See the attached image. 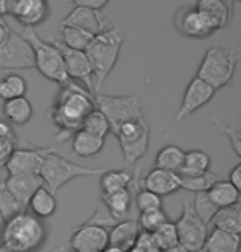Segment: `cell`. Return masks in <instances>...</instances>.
<instances>
[{
    "label": "cell",
    "instance_id": "54",
    "mask_svg": "<svg viewBox=\"0 0 241 252\" xmlns=\"http://www.w3.org/2000/svg\"><path fill=\"white\" fill-rule=\"evenodd\" d=\"M233 2H238V0H233Z\"/></svg>",
    "mask_w": 241,
    "mask_h": 252
},
{
    "label": "cell",
    "instance_id": "31",
    "mask_svg": "<svg viewBox=\"0 0 241 252\" xmlns=\"http://www.w3.org/2000/svg\"><path fill=\"white\" fill-rule=\"evenodd\" d=\"M211 158L207 152L203 150H190L185 152L183 157V165L178 175H200L210 170Z\"/></svg>",
    "mask_w": 241,
    "mask_h": 252
},
{
    "label": "cell",
    "instance_id": "52",
    "mask_svg": "<svg viewBox=\"0 0 241 252\" xmlns=\"http://www.w3.org/2000/svg\"><path fill=\"white\" fill-rule=\"evenodd\" d=\"M58 252H71V251H69L68 247H60V249H58Z\"/></svg>",
    "mask_w": 241,
    "mask_h": 252
},
{
    "label": "cell",
    "instance_id": "22",
    "mask_svg": "<svg viewBox=\"0 0 241 252\" xmlns=\"http://www.w3.org/2000/svg\"><path fill=\"white\" fill-rule=\"evenodd\" d=\"M195 8H198L203 15L213 23L216 32L225 28L233 17V8L223 0H197Z\"/></svg>",
    "mask_w": 241,
    "mask_h": 252
},
{
    "label": "cell",
    "instance_id": "47",
    "mask_svg": "<svg viewBox=\"0 0 241 252\" xmlns=\"http://www.w3.org/2000/svg\"><path fill=\"white\" fill-rule=\"evenodd\" d=\"M228 182H230L231 185H233V187H235L236 189H240V191H241V165H240V163L236 165L233 170H231Z\"/></svg>",
    "mask_w": 241,
    "mask_h": 252
},
{
    "label": "cell",
    "instance_id": "32",
    "mask_svg": "<svg viewBox=\"0 0 241 252\" xmlns=\"http://www.w3.org/2000/svg\"><path fill=\"white\" fill-rule=\"evenodd\" d=\"M218 180V175L210 172V170L200 175H180V189H187L192 193H205Z\"/></svg>",
    "mask_w": 241,
    "mask_h": 252
},
{
    "label": "cell",
    "instance_id": "29",
    "mask_svg": "<svg viewBox=\"0 0 241 252\" xmlns=\"http://www.w3.org/2000/svg\"><path fill=\"white\" fill-rule=\"evenodd\" d=\"M183 157H185V150H182L178 145H167L155 155V168L178 173L183 165Z\"/></svg>",
    "mask_w": 241,
    "mask_h": 252
},
{
    "label": "cell",
    "instance_id": "27",
    "mask_svg": "<svg viewBox=\"0 0 241 252\" xmlns=\"http://www.w3.org/2000/svg\"><path fill=\"white\" fill-rule=\"evenodd\" d=\"M205 252H240V234L211 229L203 244Z\"/></svg>",
    "mask_w": 241,
    "mask_h": 252
},
{
    "label": "cell",
    "instance_id": "1",
    "mask_svg": "<svg viewBox=\"0 0 241 252\" xmlns=\"http://www.w3.org/2000/svg\"><path fill=\"white\" fill-rule=\"evenodd\" d=\"M94 106V97L83 86L73 83L61 84V89L56 96L53 106H51L48 117L58 129L55 135V142H65L69 139L74 132L81 129L83 119L88 116Z\"/></svg>",
    "mask_w": 241,
    "mask_h": 252
},
{
    "label": "cell",
    "instance_id": "16",
    "mask_svg": "<svg viewBox=\"0 0 241 252\" xmlns=\"http://www.w3.org/2000/svg\"><path fill=\"white\" fill-rule=\"evenodd\" d=\"M53 149H15L7 163L8 175H40L45 157Z\"/></svg>",
    "mask_w": 241,
    "mask_h": 252
},
{
    "label": "cell",
    "instance_id": "42",
    "mask_svg": "<svg viewBox=\"0 0 241 252\" xmlns=\"http://www.w3.org/2000/svg\"><path fill=\"white\" fill-rule=\"evenodd\" d=\"M84 224H93V226H99V227H104V229L109 231L112 226L117 224V221L109 215V211L106 209L104 204H99V206L94 209V213L91 216L84 221Z\"/></svg>",
    "mask_w": 241,
    "mask_h": 252
},
{
    "label": "cell",
    "instance_id": "26",
    "mask_svg": "<svg viewBox=\"0 0 241 252\" xmlns=\"http://www.w3.org/2000/svg\"><path fill=\"white\" fill-rule=\"evenodd\" d=\"M210 224L213 229H220L225 232H231V234H240L241 232V206L233 204V206L218 208L215 216L211 218Z\"/></svg>",
    "mask_w": 241,
    "mask_h": 252
},
{
    "label": "cell",
    "instance_id": "30",
    "mask_svg": "<svg viewBox=\"0 0 241 252\" xmlns=\"http://www.w3.org/2000/svg\"><path fill=\"white\" fill-rule=\"evenodd\" d=\"M132 175L127 170H109L107 168L104 173L101 175V191L103 194H109L114 191H121V189L129 188L132 182Z\"/></svg>",
    "mask_w": 241,
    "mask_h": 252
},
{
    "label": "cell",
    "instance_id": "46",
    "mask_svg": "<svg viewBox=\"0 0 241 252\" xmlns=\"http://www.w3.org/2000/svg\"><path fill=\"white\" fill-rule=\"evenodd\" d=\"M0 139H7V140H13L17 144L18 142V135L13 130L12 124H8L7 121H0Z\"/></svg>",
    "mask_w": 241,
    "mask_h": 252
},
{
    "label": "cell",
    "instance_id": "8",
    "mask_svg": "<svg viewBox=\"0 0 241 252\" xmlns=\"http://www.w3.org/2000/svg\"><path fill=\"white\" fill-rule=\"evenodd\" d=\"M114 135L119 140L126 165L136 163L147 154L150 142V127L144 117L122 124L114 132Z\"/></svg>",
    "mask_w": 241,
    "mask_h": 252
},
{
    "label": "cell",
    "instance_id": "19",
    "mask_svg": "<svg viewBox=\"0 0 241 252\" xmlns=\"http://www.w3.org/2000/svg\"><path fill=\"white\" fill-rule=\"evenodd\" d=\"M142 188L155 193L157 196L164 198L180 189V175L167 172V170L154 168L142 180Z\"/></svg>",
    "mask_w": 241,
    "mask_h": 252
},
{
    "label": "cell",
    "instance_id": "2",
    "mask_svg": "<svg viewBox=\"0 0 241 252\" xmlns=\"http://www.w3.org/2000/svg\"><path fill=\"white\" fill-rule=\"evenodd\" d=\"M124 36L117 27H109L104 32L98 33L89 41L84 53L88 56V61L91 64L94 76V91H99L104 84L107 76L114 69L117 58L121 55Z\"/></svg>",
    "mask_w": 241,
    "mask_h": 252
},
{
    "label": "cell",
    "instance_id": "25",
    "mask_svg": "<svg viewBox=\"0 0 241 252\" xmlns=\"http://www.w3.org/2000/svg\"><path fill=\"white\" fill-rule=\"evenodd\" d=\"M104 147V139L89 134L86 130H76L71 135V152L79 158H89L98 155Z\"/></svg>",
    "mask_w": 241,
    "mask_h": 252
},
{
    "label": "cell",
    "instance_id": "18",
    "mask_svg": "<svg viewBox=\"0 0 241 252\" xmlns=\"http://www.w3.org/2000/svg\"><path fill=\"white\" fill-rule=\"evenodd\" d=\"M3 182L12 196L25 208L33 193L38 188L45 187L40 175H8L7 178H3Z\"/></svg>",
    "mask_w": 241,
    "mask_h": 252
},
{
    "label": "cell",
    "instance_id": "4",
    "mask_svg": "<svg viewBox=\"0 0 241 252\" xmlns=\"http://www.w3.org/2000/svg\"><path fill=\"white\" fill-rule=\"evenodd\" d=\"M106 170L107 168H88V166L78 165L56 154L55 150H51L41 163L40 177L43 180L45 188H48L51 193L56 194L60 188H63L66 183H69L74 178L101 177Z\"/></svg>",
    "mask_w": 241,
    "mask_h": 252
},
{
    "label": "cell",
    "instance_id": "48",
    "mask_svg": "<svg viewBox=\"0 0 241 252\" xmlns=\"http://www.w3.org/2000/svg\"><path fill=\"white\" fill-rule=\"evenodd\" d=\"M8 32H10V27L7 25L5 22L0 18V45L3 43V40L7 38V35H8Z\"/></svg>",
    "mask_w": 241,
    "mask_h": 252
},
{
    "label": "cell",
    "instance_id": "44",
    "mask_svg": "<svg viewBox=\"0 0 241 252\" xmlns=\"http://www.w3.org/2000/svg\"><path fill=\"white\" fill-rule=\"evenodd\" d=\"M15 149H17V144L13 140L0 139V168H5Z\"/></svg>",
    "mask_w": 241,
    "mask_h": 252
},
{
    "label": "cell",
    "instance_id": "9",
    "mask_svg": "<svg viewBox=\"0 0 241 252\" xmlns=\"http://www.w3.org/2000/svg\"><path fill=\"white\" fill-rule=\"evenodd\" d=\"M182 206L180 218L173 222L178 236V246L187 252H200L203 251V244L208 236V226L195 215L192 203L183 201Z\"/></svg>",
    "mask_w": 241,
    "mask_h": 252
},
{
    "label": "cell",
    "instance_id": "3",
    "mask_svg": "<svg viewBox=\"0 0 241 252\" xmlns=\"http://www.w3.org/2000/svg\"><path fill=\"white\" fill-rule=\"evenodd\" d=\"M2 244L13 252H35L45 242L46 231L38 218L23 211L3 221Z\"/></svg>",
    "mask_w": 241,
    "mask_h": 252
},
{
    "label": "cell",
    "instance_id": "12",
    "mask_svg": "<svg viewBox=\"0 0 241 252\" xmlns=\"http://www.w3.org/2000/svg\"><path fill=\"white\" fill-rule=\"evenodd\" d=\"M5 12L23 28H35L46 20L48 5L46 0H5Z\"/></svg>",
    "mask_w": 241,
    "mask_h": 252
},
{
    "label": "cell",
    "instance_id": "13",
    "mask_svg": "<svg viewBox=\"0 0 241 252\" xmlns=\"http://www.w3.org/2000/svg\"><path fill=\"white\" fill-rule=\"evenodd\" d=\"M215 94H216V91L211 86H208L205 81H202L198 78H193L190 83H188L185 93H183L180 107H178V111L175 112L173 121L182 122L183 119L192 116V114L197 112L198 109L207 106V104L213 99Z\"/></svg>",
    "mask_w": 241,
    "mask_h": 252
},
{
    "label": "cell",
    "instance_id": "10",
    "mask_svg": "<svg viewBox=\"0 0 241 252\" xmlns=\"http://www.w3.org/2000/svg\"><path fill=\"white\" fill-rule=\"evenodd\" d=\"M35 68L33 50L25 36L15 30L8 32L0 45V69H30Z\"/></svg>",
    "mask_w": 241,
    "mask_h": 252
},
{
    "label": "cell",
    "instance_id": "28",
    "mask_svg": "<svg viewBox=\"0 0 241 252\" xmlns=\"http://www.w3.org/2000/svg\"><path fill=\"white\" fill-rule=\"evenodd\" d=\"M240 189H236L228 180H218L216 183H213L210 187V189L207 191L208 198L211 199V203L216 208H226V206H233V204L240 203Z\"/></svg>",
    "mask_w": 241,
    "mask_h": 252
},
{
    "label": "cell",
    "instance_id": "17",
    "mask_svg": "<svg viewBox=\"0 0 241 252\" xmlns=\"http://www.w3.org/2000/svg\"><path fill=\"white\" fill-rule=\"evenodd\" d=\"M60 25L81 28V30L91 33V35H98V33L104 32L106 28H109L104 13L101 10H94V8H88V7H74L60 22Z\"/></svg>",
    "mask_w": 241,
    "mask_h": 252
},
{
    "label": "cell",
    "instance_id": "43",
    "mask_svg": "<svg viewBox=\"0 0 241 252\" xmlns=\"http://www.w3.org/2000/svg\"><path fill=\"white\" fill-rule=\"evenodd\" d=\"M134 247L140 249L142 252H160L157 249V246H155V241H154L152 234H150V232H144V231H140V234H139V237H137Z\"/></svg>",
    "mask_w": 241,
    "mask_h": 252
},
{
    "label": "cell",
    "instance_id": "33",
    "mask_svg": "<svg viewBox=\"0 0 241 252\" xmlns=\"http://www.w3.org/2000/svg\"><path fill=\"white\" fill-rule=\"evenodd\" d=\"M27 89V81L17 73H10L0 78V99L2 101H10V99L25 96Z\"/></svg>",
    "mask_w": 241,
    "mask_h": 252
},
{
    "label": "cell",
    "instance_id": "23",
    "mask_svg": "<svg viewBox=\"0 0 241 252\" xmlns=\"http://www.w3.org/2000/svg\"><path fill=\"white\" fill-rule=\"evenodd\" d=\"M56 208H58V201H56L55 194L45 187L36 189L27 204V211L38 220L51 218L56 213Z\"/></svg>",
    "mask_w": 241,
    "mask_h": 252
},
{
    "label": "cell",
    "instance_id": "5",
    "mask_svg": "<svg viewBox=\"0 0 241 252\" xmlns=\"http://www.w3.org/2000/svg\"><path fill=\"white\" fill-rule=\"evenodd\" d=\"M22 36L27 38L33 50V58H35V68L45 76L46 79L53 83L65 84L68 83V76L65 71L63 56L60 50L53 45L51 40H43L41 36L36 35L35 28H23L20 33Z\"/></svg>",
    "mask_w": 241,
    "mask_h": 252
},
{
    "label": "cell",
    "instance_id": "53",
    "mask_svg": "<svg viewBox=\"0 0 241 252\" xmlns=\"http://www.w3.org/2000/svg\"><path fill=\"white\" fill-rule=\"evenodd\" d=\"M127 252H142V251H140V249H137V247H131V249L127 251Z\"/></svg>",
    "mask_w": 241,
    "mask_h": 252
},
{
    "label": "cell",
    "instance_id": "50",
    "mask_svg": "<svg viewBox=\"0 0 241 252\" xmlns=\"http://www.w3.org/2000/svg\"><path fill=\"white\" fill-rule=\"evenodd\" d=\"M3 15H7V12H5V0H0V18H2Z\"/></svg>",
    "mask_w": 241,
    "mask_h": 252
},
{
    "label": "cell",
    "instance_id": "14",
    "mask_svg": "<svg viewBox=\"0 0 241 252\" xmlns=\"http://www.w3.org/2000/svg\"><path fill=\"white\" fill-rule=\"evenodd\" d=\"M107 244V229L83 222L81 226L73 229L68 249L71 252H101Z\"/></svg>",
    "mask_w": 241,
    "mask_h": 252
},
{
    "label": "cell",
    "instance_id": "39",
    "mask_svg": "<svg viewBox=\"0 0 241 252\" xmlns=\"http://www.w3.org/2000/svg\"><path fill=\"white\" fill-rule=\"evenodd\" d=\"M192 208H193V211H195V215L200 218L207 226L210 224L211 218H213L215 213L218 211V208L211 203V199L208 198L207 191L205 193H195V199H193Z\"/></svg>",
    "mask_w": 241,
    "mask_h": 252
},
{
    "label": "cell",
    "instance_id": "34",
    "mask_svg": "<svg viewBox=\"0 0 241 252\" xmlns=\"http://www.w3.org/2000/svg\"><path fill=\"white\" fill-rule=\"evenodd\" d=\"M60 30H61V41L65 46L71 50H79V51H84L86 46L89 45V41L93 40L91 33L81 30V28H76V27H68V25H60Z\"/></svg>",
    "mask_w": 241,
    "mask_h": 252
},
{
    "label": "cell",
    "instance_id": "35",
    "mask_svg": "<svg viewBox=\"0 0 241 252\" xmlns=\"http://www.w3.org/2000/svg\"><path fill=\"white\" fill-rule=\"evenodd\" d=\"M81 130H86V132H89V134L101 137V139H106V135L111 134L109 122H107V119L104 117V114L96 107H94L93 111L83 119Z\"/></svg>",
    "mask_w": 241,
    "mask_h": 252
},
{
    "label": "cell",
    "instance_id": "49",
    "mask_svg": "<svg viewBox=\"0 0 241 252\" xmlns=\"http://www.w3.org/2000/svg\"><path fill=\"white\" fill-rule=\"evenodd\" d=\"M101 252H126V251H122L121 247H116V246H109V244H107Z\"/></svg>",
    "mask_w": 241,
    "mask_h": 252
},
{
    "label": "cell",
    "instance_id": "11",
    "mask_svg": "<svg viewBox=\"0 0 241 252\" xmlns=\"http://www.w3.org/2000/svg\"><path fill=\"white\" fill-rule=\"evenodd\" d=\"M53 45L60 50L61 56H63V63H65V71L68 79H74L78 83H81L84 89L88 93H94V76L91 64L88 61V56L84 51L79 50H71L68 46H65L63 43L56 40H51Z\"/></svg>",
    "mask_w": 241,
    "mask_h": 252
},
{
    "label": "cell",
    "instance_id": "20",
    "mask_svg": "<svg viewBox=\"0 0 241 252\" xmlns=\"http://www.w3.org/2000/svg\"><path fill=\"white\" fill-rule=\"evenodd\" d=\"M101 203L104 204L109 215L114 218L117 222L134 220L132 218V206H134V194L129 188L114 191L109 194H103Z\"/></svg>",
    "mask_w": 241,
    "mask_h": 252
},
{
    "label": "cell",
    "instance_id": "41",
    "mask_svg": "<svg viewBox=\"0 0 241 252\" xmlns=\"http://www.w3.org/2000/svg\"><path fill=\"white\" fill-rule=\"evenodd\" d=\"M211 121H213L216 127H218V130L221 134L228 139L231 147H233L236 157H241V132L238 127H236L235 124H225V122H221L220 119H215V117L211 119Z\"/></svg>",
    "mask_w": 241,
    "mask_h": 252
},
{
    "label": "cell",
    "instance_id": "45",
    "mask_svg": "<svg viewBox=\"0 0 241 252\" xmlns=\"http://www.w3.org/2000/svg\"><path fill=\"white\" fill-rule=\"evenodd\" d=\"M68 3H73L74 7H88L94 10H101L109 0H66Z\"/></svg>",
    "mask_w": 241,
    "mask_h": 252
},
{
    "label": "cell",
    "instance_id": "24",
    "mask_svg": "<svg viewBox=\"0 0 241 252\" xmlns=\"http://www.w3.org/2000/svg\"><path fill=\"white\" fill-rule=\"evenodd\" d=\"M3 117L12 126H25L33 117V106L25 96L3 101Z\"/></svg>",
    "mask_w": 241,
    "mask_h": 252
},
{
    "label": "cell",
    "instance_id": "51",
    "mask_svg": "<svg viewBox=\"0 0 241 252\" xmlns=\"http://www.w3.org/2000/svg\"><path fill=\"white\" fill-rule=\"evenodd\" d=\"M0 252H13L12 249H8V247H5L3 244H0Z\"/></svg>",
    "mask_w": 241,
    "mask_h": 252
},
{
    "label": "cell",
    "instance_id": "6",
    "mask_svg": "<svg viewBox=\"0 0 241 252\" xmlns=\"http://www.w3.org/2000/svg\"><path fill=\"white\" fill-rule=\"evenodd\" d=\"M236 69V55L233 51L221 48V46H210L198 66L195 78L205 81L215 91L225 88L233 79Z\"/></svg>",
    "mask_w": 241,
    "mask_h": 252
},
{
    "label": "cell",
    "instance_id": "40",
    "mask_svg": "<svg viewBox=\"0 0 241 252\" xmlns=\"http://www.w3.org/2000/svg\"><path fill=\"white\" fill-rule=\"evenodd\" d=\"M134 206L139 209V213L152 211V209L162 208V198L157 196V194L152 191H149V189L140 188L139 191L134 194Z\"/></svg>",
    "mask_w": 241,
    "mask_h": 252
},
{
    "label": "cell",
    "instance_id": "21",
    "mask_svg": "<svg viewBox=\"0 0 241 252\" xmlns=\"http://www.w3.org/2000/svg\"><path fill=\"white\" fill-rule=\"evenodd\" d=\"M140 234V227L137 224V220H127L117 222L107 231V237H109V246L121 247L122 251H129L134 247L137 237Z\"/></svg>",
    "mask_w": 241,
    "mask_h": 252
},
{
    "label": "cell",
    "instance_id": "7",
    "mask_svg": "<svg viewBox=\"0 0 241 252\" xmlns=\"http://www.w3.org/2000/svg\"><path fill=\"white\" fill-rule=\"evenodd\" d=\"M94 106L99 109L109 122L111 134L119 129L122 124L137 121L142 116V102L139 94L131 96H107V94H96Z\"/></svg>",
    "mask_w": 241,
    "mask_h": 252
},
{
    "label": "cell",
    "instance_id": "36",
    "mask_svg": "<svg viewBox=\"0 0 241 252\" xmlns=\"http://www.w3.org/2000/svg\"><path fill=\"white\" fill-rule=\"evenodd\" d=\"M23 211H27V208L12 196V193L5 187L3 178H0V218H2V221L10 220Z\"/></svg>",
    "mask_w": 241,
    "mask_h": 252
},
{
    "label": "cell",
    "instance_id": "38",
    "mask_svg": "<svg viewBox=\"0 0 241 252\" xmlns=\"http://www.w3.org/2000/svg\"><path fill=\"white\" fill-rule=\"evenodd\" d=\"M167 221H169V218L165 215L164 208L152 209V211H144L137 218V224H139L140 231L150 232V234H152L154 231H157L159 227L165 224Z\"/></svg>",
    "mask_w": 241,
    "mask_h": 252
},
{
    "label": "cell",
    "instance_id": "37",
    "mask_svg": "<svg viewBox=\"0 0 241 252\" xmlns=\"http://www.w3.org/2000/svg\"><path fill=\"white\" fill-rule=\"evenodd\" d=\"M152 237L155 241V246L160 252L169 251L172 247L178 246V236H177V229L175 224L172 221H167L165 224H162L157 231L152 232Z\"/></svg>",
    "mask_w": 241,
    "mask_h": 252
},
{
    "label": "cell",
    "instance_id": "15",
    "mask_svg": "<svg viewBox=\"0 0 241 252\" xmlns=\"http://www.w3.org/2000/svg\"><path fill=\"white\" fill-rule=\"evenodd\" d=\"M175 27L178 33L188 38H208L216 32L208 18L195 7H183L175 15Z\"/></svg>",
    "mask_w": 241,
    "mask_h": 252
}]
</instances>
